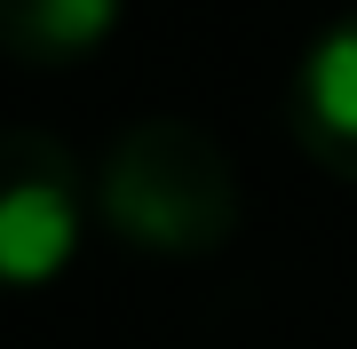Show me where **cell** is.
Wrapping results in <instances>:
<instances>
[{
  "label": "cell",
  "mask_w": 357,
  "mask_h": 349,
  "mask_svg": "<svg viewBox=\"0 0 357 349\" xmlns=\"http://www.w3.org/2000/svg\"><path fill=\"white\" fill-rule=\"evenodd\" d=\"M119 24V0H0V32H8V56L32 72L79 64L96 56Z\"/></svg>",
  "instance_id": "obj_4"
},
{
  "label": "cell",
  "mask_w": 357,
  "mask_h": 349,
  "mask_svg": "<svg viewBox=\"0 0 357 349\" xmlns=\"http://www.w3.org/2000/svg\"><path fill=\"white\" fill-rule=\"evenodd\" d=\"M79 222H88L79 159L56 135L16 127L0 151V270H8V286H48L79 254Z\"/></svg>",
  "instance_id": "obj_2"
},
{
  "label": "cell",
  "mask_w": 357,
  "mask_h": 349,
  "mask_svg": "<svg viewBox=\"0 0 357 349\" xmlns=\"http://www.w3.org/2000/svg\"><path fill=\"white\" fill-rule=\"evenodd\" d=\"M96 215L143 254H215L238 231V175L191 119H135L96 167Z\"/></svg>",
  "instance_id": "obj_1"
},
{
  "label": "cell",
  "mask_w": 357,
  "mask_h": 349,
  "mask_svg": "<svg viewBox=\"0 0 357 349\" xmlns=\"http://www.w3.org/2000/svg\"><path fill=\"white\" fill-rule=\"evenodd\" d=\"M286 119H294V143L326 175L357 183V8L302 48L294 88H286Z\"/></svg>",
  "instance_id": "obj_3"
}]
</instances>
